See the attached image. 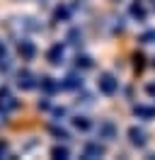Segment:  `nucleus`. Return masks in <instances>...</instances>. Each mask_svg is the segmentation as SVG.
<instances>
[{"instance_id":"nucleus-1","label":"nucleus","mask_w":155,"mask_h":160,"mask_svg":"<svg viewBox=\"0 0 155 160\" xmlns=\"http://www.w3.org/2000/svg\"><path fill=\"white\" fill-rule=\"evenodd\" d=\"M99 90L104 92V95H114V92H116V80L112 78L109 73H107V75H102V78H99Z\"/></svg>"},{"instance_id":"nucleus-2","label":"nucleus","mask_w":155,"mask_h":160,"mask_svg":"<svg viewBox=\"0 0 155 160\" xmlns=\"http://www.w3.org/2000/svg\"><path fill=\"white\" fill-rule=\"evenodd\" d=\"M128 136H131V143H136V146H143L145 143V133L141 129H136V126L128 131Z\"/></svg>"},{"instance_id":"nucleus-3","label":"nucleus","mask_w":155,"mask_h":160,"mask_svg":"<svg viewBox=\"0 0 155 160\" xmlns=\"http://www.w3.org/2000/svg\"><path fill=\"white\" fill-rule=\"evenodd\" d=\"M99 131L104 133L107 138H114V133H116V129H114V124H112V121H104V124L99 126Z\"/></svg>"},{"instance_id":"nucleus-4","label":"nucleus","mask_w":155,"mask_h":160,"mask_svg":"<svg viewBox=\"0 0 155 160\" xmlns=\"http://www.w3.org/2000/svg\"><path fill=\"white\" fill-rule=\"evenodd\" d=\"M102 153H104V148H102V146H97V143H90V146L85 148V155H87V158H92V155H102Z\"/></svg>"},{"instance_id":"nucleus-5","label":"nucleus","mask_w":155,"mask_h":160,"mask_svg":"<svg viewBox=\"0 0 155 160\" xmlns=\"http://www.w3.org/2000/svg\"><path fill=\"white\" fill-rule=\"evenodd\" d=\"M19 85H24V88H32V75H29V73L19 75Z\"/></svg>"},{"instance_id":"nucleus-6","label":"nucleus","mask_w":155,"mask_h":160,"mask_svg":"<svg viewBox=\"0 0 155 160\" xmlns=\"http://www.w3.org/2000/svg\"><path fill=\"white\" fill-rule=\"evenodd\" d=\"M61 53H63V51H61V46H53V49H51V53H48V58L53 61V63H58V56H61Z\"/></svg>"},{"instance_id":"nucleus-7","label":"nucleus","mask_w":155,"mask_h":160,"mask_svg":"<svg viewBox=\"0 0 155 160\" xmlns=\"http://www.w3.org/2000/svg\"><path fill=\"white\" fill-rule=\"evenodd\" d=\"M136 114H141V117H153L155 112L148 109V107H136Z\"/></svg>"},{"instance_id":"nucleus-8","label":"nucleus","mask_w":155,"mask_h":160,"mask_svg":"<svg viewBox=\"0 0 155 160\" xmlns=\"http://www.w3.org/2000/svg\"><path fill=\"white\" fill-rule=\"evenodd\" d=\"M19 51H22L24 56H32V53H34V46H32V44H24V46H19Z\"/></svg>"},{"instance_id":"nucleus-9","label":"nucleus","mask_w":155,"mask_h":160,"mask_svg":"<svg viewBox=\"0 0 155 160\" xmlns=\"http://www.w3.org/2000/svg\"><path fill=\"white\" fill-rule=\"evenodd\" d=\"M53 158H68V150L66 148H53Z\"/></svg>"},{"instance_id":"nucleus-10","label":"nucleus","mask_w":155,"mask_h":160,"mask_svg":"<svg viewBox=\"0 0 155 160\" xmlns=\"http://www.w3.org/2000/svg\"><path fill=\"white\" fill-rule=\"evenodd\" d=\"M75 126L78 129H90V121L87 119H75Z\"/></svg>"},{"instance_id":"nucleus-11","label":"nucleus","mask_w":155,"mask_h":160,"mask_svg":"<svg viewBox=\"0 0 155 160\" xmlns=\"http://www.w3.org/2000/svg\"><path fill=\"white\" fill-rule=\"evenodd\" d=\"M143 41H145V44H153V41H155V32H145Z\"/></svg>"},{"instance_id":"nucleus-12","label":"nucleus","mask_w":155,"mask_h":160,"mask_svg":"<svg viewBox=\"0 0 155 160\" xmlns=\"http://www.w3.org/2000/svg\"><path fill=\"white\" fill-rule=\"evenodd\" d=\"M133 15H136V17H145V12L141 10V8H133Z\"/></svg>"},{"instance_id":"nucleus-13","label":"nucleus","mask_w":155,"mask_h":160,"mask_svg":"<svg viewBox=\"0 0 155 160\" xmlns=\"http://www.w3.org/2000/svg\"><path fill=\"white\" fill-rule=\"evenodd\" d=\"M148 92H150V95H155V85H150V88H148Z\"/></svg>"},{"instance_id":"nucleus-14","label":"nucleus","mask_w":155,"mask_h":160,"mask_svg":"<svg viewBox=\"0 0 155 160\" xmlns=\"http://www.w3.org/2000/svg\"><path fill=\"white\" fill-rule=\"evenodd\" d=\"M0 153H5V143L2 141H0Z\"/></svg>"}]
</instances>
